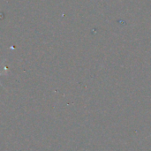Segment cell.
<instances>
[{"instance_id": "6da1fadb", "label": "cell", "mask_w": 151, "mask_h": 151, "mask_svg": "<svg viewBox=\"0 0 151 151\" xmlns=\"http://www.w3.org/2000/svg\"><path fill=\"white\" fill-rule=\"evenodd\" d=\"M0 67H1V66H0ZM2 74H3V73H0V75H2Z\"/></svg>"}]
</instances>
